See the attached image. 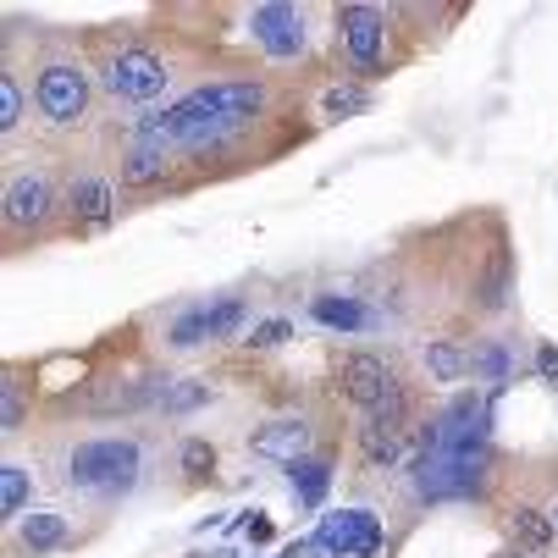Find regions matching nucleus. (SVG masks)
Instances as JSON below:
<instances>
[{
    "label": "nucleus",
    "mask_w": 558,
    "mask_h": 558,
    "mask_svg": "<svg viewBox=\"0 0 558 558\" xmlns=\"http://www.w3.org/2000/svg\"><path fill=\"white\" fill-rule=\"evenodd\" d=\"M172 172V149L167 144H128V155H122V183H133V189H144V183H161Z\"/></svg>",
    "instance_id": "f3484780"
},
{
    "label": "nucleus",
    "mask_w": 558,
    "mask_h": 558,
    "mask_svg": "<svg viewBox=\"0 0 558 558\" xmlns=\"http://www.w3.org/2000/svg\"><path fill=\"white\" fill-rule=\"evenodd\" d=\"M509 293H514V255L498 244L493 260H487V271H482V282H475V310L498 315V310L509 304Z\"/></svg>",
    "instance_id": "dca6fc26"
},
{
    "label": "nucleus",
    "mask_w": 558,
    "mask_h": 558,
    "mask_svg": "<svg viewBox=\"0 0 558 558\" xmlns=\"http://www.w3.org/2000/svg\"><path fill=\"white\" fill-rule=\"evenodd\" d=\"M244 322H250V304L244 299H216L210 304V343L238 338V332H244ZM238 343H244V338H238Z\"/></svg>",
    "instance_id": "5701e85b"
},
{
    "label": "nucleus",
    "mask_w": 558,
    "mask_h": 558,
    "mask_svg": "<svg viewBox=\"0 0 558 558\" xmlns=\"http://www.w3.org/2000/svg\"><path fill=\"white\" fill-rule=\"evenodd\" d=\"M260 111H266V84H255V77H221V84H199L194 95L138 117L133 138L138 144H167V149H199V144L232 138Z\"/></svg>",
    "instance_id": "f257e3e1"
},
{
    "label": "nucleus",
    "mask_w": 558,
    "mask_h": 558,
    "mask_svg": "<svg viewBox=\"0 0 558 558\" xmlns=\"http://www.w3.org/2000/svg\"><path fill=\"white\" fill-rule=\"evenodd\" d=\"M144 470V448L133 437H89L66 453V482L95 498H128Z\"/></svg>",
    "instance_id": "f03ea898"
},
{
    "label": "nucleus",
    "mask_w": 558,
    "mask_h": 558,
    "mask_svg": "<svg viewBox=\"0 0 558 558\" xmlns=\"http://www.w3.org/2000/svg\"><path fill=\"white\" fill-rule=\"evenodd\" d=\"M56 216V183L45 172H23L7 183V227L12 232H34Z\"/></svg>",
    "instance_id": "6e6552de"
},
{
    "label": "nucleus",
    "mask_w": 558,
    "mask_h": 558,
    "mask_svg": "<svg viewBox=\"0 0 558 558\" xmlns=\"http://www.w3.org/2000/svg\"><path fill=\"white\" fill-rule=\"evenodd\" d=\"M250 39L271 56V61H293L299 50H304V39H310V28H304V12L299 7H255L250 12Z\"/></svg>",
    "instance_id": "0eeeda50"
},
{
    "label": "nucleus",
    "mask_w": 558,
    "mask_h": 558,
    "mask_svg": "<svg viewBox=\"0 0 558 558\" xmlns=\"http://www.w3.org/2000/svg\"><path fill=\"white\" fill-rule=\"evenodd\" d=\"M493 558H525V553H520V547H504V553H493Z\"/></svg>",
    "instance_id": "7c9ffc66"
},
{
    "label": "nucleus",
    "mask_w": 558,
    "mask_h": 558,
    "mask_svg": "<svg viewBox=\"0 0 558 558\" xmlns=\"http://www.w3.org/2000/svg\"><path fill=\"white\" fill-rule=\"evenodd\" d=\"M536 371H542V381H547V387H558V349H553V343H542V349H536Z\"/></svg>",
    "instance_id": "c756f323"
},
{
    "label": "nucleus",
    "mask_w": 558,
    "mask_h": 558,
    "mask_svg": "<svg viewBox=\"0 0 558 558\" xmlns=\"http://www.w3.org/2000/svg\"><path fill=\"white\" fill-rule=\"evenodd\" d=\"M421 365H426V376L442 381V387H453V381H464V376L475 371V365H470V349H459L453 338H426Z\"/></svg>",
    "instance_id": "a211bd4d"
},
{
    "label": "nucleus",
    "mask_w": 558,
    "mask_h": 558,
    "mask_svg": "<svg viewBox=\"0 0 558 558\" xmlns=\"http://www.w3.org/2000/svg\"><path fill=\"white\" fill-rule=\"evenodd\" d=\"M288 338H293V322L271 315V322H260V327H250V332H244V349H255V354H260V349H282Z\"/></svg>",
    "instance_id": "cd10ccee"
},
{
    "label": "nucleus",
    "mask_w": 558,
    "mask_h": 558,
    "mask_svg": "<svg viewBox=\"0 0 558 558\" xmlns=\"http://www.w3.org/2000/svg\"><path fill=\"white\" fill-rule=\"evenodd\" d=\"M387 12L381 7H360V0H349V7H338V39H343V56H349V72L360 77H381L387 72Z\"/></svg>",
    "instance_id": "20e7f679"
},
{
    "label": "nucleus",
    "mask_w": 558,
    "mask_h": 558,
    "mask_svg": "<svg viewBox=\"0 0 558 558\" xmlns=\"http://www.w3.org/2000/svg\"><path fill=\"white\" fill-rule=\"evenodd\" d=\"M28 498H34L28 470L17 459H7V464H0V509H7V520H23L28 514Z\"/></svg>",
    "instance_id": "aec40b11"
},
{
    "label": "nucleus",
    "mask_w": 558,
    "mask_h": 558,
    "mask_svg": "<svg viewBox=\"0 0 558 558\" xmlns=\"http://www.w3.org/2000/svg\"><path fill=\"white\" fill-rule=\"evenodd\" d=\"M23 128V84L12 72H0V133H17Z\"/></svg>",
    "instance_id": "bb28decb"
},
{
    "label": "nucleus",
    "mask_w": 558,
    "mask_h": 558,
    "mask_svg": "<svg viewBox=\"0 0 558 558\" xmlns=\"http://www.w3.org/2000/svg\"><path fill=\"white\" fill-rule=\"evenodd\" d=\"M509 536H514V547H520L525 558H531V553H547V547L558 542L553 514L536 509V504H514V509H509Z\"/></svg>",
    "instance_id": "2eb2a0df"
},
{
    "label": "nucleus",
    "mask_w": 558,
    "mask_h": 558,
    "mask_svg": "<svg viewBox=\"0 0 558 558\" xmlns=\"http://www.w3.org/2000/svg\"><path fill=\"white\" fill-rule=\"evenodd\" d=\"M100 84H106L111 100H133V106H144V100H155V95L172 84V72H167V61L155 56V50H144V45H122V50L106 56Z\"/></svg>",
    "instance_id": "39448f33"
},
{
    "label": "nucleus",
    "mask_w": 558,
    "mask_h": 558,
    "mask_svg": "<svg viewBox=\"0 0 558 558\" xmlns=\"http://www.w3.org/2000/svg\"><path fill=\"white\" fill-rule=\"evenodd\" d=\"M310 442H315V426L304 415H277L250 437V453L277 459V464H299V459H310Z\"/></svg>",
    "instance_id": "1a4fd4ad"
},
{
    "label": "nucleus",
    "mask_w": 558,
    "mask_h": 558,
    "mask_svg": "<svg viewBox=\"0 0 558 558\" xmlns=\"http://www.w3.org/2000/svg\"><path fill=\"white\" fill-rule=\"evenodd\" d=\"M210 387L205 381H194V376H178L172 387H167V398H161V415H189V410H205L210 404Z\"/></svg>",
    "instance_id": "b1692460"
},
{
    "label": "nucleus",
    "mask_w": 558,
    "mask_h": 558,
    "mask_svg": "<svg viewBox=\"0 0 558 558\" xmlns=\"http://www.w3.org/2000/svg\"><path fill=\"white\" fill-rule=\"evenodd\" d=\"M111 205H117V189L111 178H95V172H77L66 183V210L84 221V227H106L111 221Z\"/></svg>",
    "instance_id": "9b49d317"
},
{
    "label": "nucleus",
    "mask_w": 558,
    "mask_h": 558,
    "mask_svg": "<svg viewBox=\"0 0 558 558\" xmlns=\"http://www.w3.org/2000/svg\"><path fill=\"white\" fill-rule=\"evenodd\" d=\"M23 421H28V404H23V376L17 371H7V381H0V432H23Z\"/></svg>",
    "instance_id": "393cba45"
},
{
    "label": "nucleus",
    "mask_w": 558,
    "mask_h": 558,
    "mask_svg": "<svg viewBox=\"0 0 558 558\" xmlns=\"http://www.w3.org/2000/svg\"><path fill=\"white\" fill-rule=\"evenodd\" d=\"M360 111H371V89H365V84H332V89L322 95V117H327V122H349V117H360Z\"/></svg>",
    "instance_id": "412c9836"
},
{
    "label": "nucleus",
    "mask_w": 558,
    "mask_h": 558,
    "mask_svg": "<svg viewBox=\"0 0 558 558\" xmlns=\"http://www.w3.org/2000/svg\"><path fill=\"white\" fill-rule=\"evenodd\" d=\"M34 106L50 128H77L89 117V72L72 56H50L34 72Z\"/></svg>",
    "instance_id": "7ed1b4c3"
},
{
    "label": "nucleus",
    "mask_w": 558,
    "mask_h": 558,
    "mask_svg": "<svg viewBox=\"0 0 558 558\" xmlns=\"http://www.w3.org/2000/svg\"><path fill=\"white\" fill-rule=\"evenodd\" d=\"M310 315H315L322 327H332V332H371V327H376V310L360 304V299H349V293H338V299L322 293V299L310 304Z\"/></svg>",
    "instance_id": "4468645a"
},
{
    "label": "nucleus",
    "mask_w": 558,
    "mask_h": 558,
    "mask_svg": "<svg viewBox=\"0 0 558 558\" xmlns=\"http://www.w3.org/2000/svg\"><path fill=\"white\" fill-rule=\"evenodd\" d=\"M547 514H553V531H558V498H553V509H547Z\"/></svg>",
    "instance_id": "2f4dec72"
},
{
    "label": "nucleus",
    "mask_w": 558,
    "mask_h": 558,
    "mask_svg": "<svg viewBox=\"0 0 558 558\" xmlns=\"http://www.w3.org/2000/svg\"><path fill=\"white\" fill-rule=\"evenodd\" d=\"M360 453H365L371 470H398V464L410 459V432L365 421V426H360Z\"/></svg>",
    "instance_id": "ddd939ff"
},
{
    "label": "nucleus",
    "mask_w": 558,
    "mask_h": 558,
    "mask_svg": "<svg viewBox=\"0 0 558 558\" xmlns=\"http://www.w3.org/2000/svg\"><path fill=\"white\" fill-rule=\"evenodd\" d=\"M470 365L487 371V381H498V387L509 381V349H504V343H482V349L470 354Z\"/></svg>",
    "instance_id": "c85d7f7f"
},
{
    "label": "nucleus",
    "mask_w": 558,
    "mask_h": 558,
    "mask_svg": "<svg viewBox=\"0 0 558 558\" xmlns=\"http://www.w3.org/2000/svg\"><path fill=\"white\" fill-rule=\"evenodd\" d=\"M404 387L398 381V371L381 360V354H365V349H349L343 360H338V392L349 398V404H360L365 415H376L387 398Z\"/></svg>",
    "instance_id": "423d86ee"
},
{
    "label": "nucleus",
    "mask_w": 558,
    "mask_h": 558,
    "mask_svg": "<svg viewBox=\"0 0 558 558\" xmlns=\"http://www.w3.org/2000/svg\"><path fill=\"white\" fill-rule=\"evenodd\" d=\"M178 464H183L189 482H210V470H216V448H210L205 437H189V442H183V453H178Z\"/></svg>",
    "instance_id": "a878e982"
},
{
    "label": "nucleus",
    "mask_w": 558,
    "mask_h": 558,
    "mask_svg": "<svg viewBox=\"0 0 558 558\" xmlns=\"http://www.w3.org/2000/svg\"><path fill=\"white\" fill-rule=\"evenodd\" d=\"M167 343H172V349H199V343H210V304H189L178 322H172Z\"/></svg>",
    "instance_id": "4be33fe9"
},
{
    "label": "nucleus",
    "mask_w": 558,
    "mask_h": 558,
    "mask_svg": "<svg viewBox=\"0 0 558 558\" xmlns=\"http://www.w3.org/2000/svg\"><path fill=\"white\" fill-rule=\"evenodd\" d=\"M376 542H381V531L365 509H338L315 531V547H332V553H376Z\"/></svg>",
    "instance_id": "9d476101"
},
{
    "label": "nucleus",
    "mask_w": 558,
    "mask_h": 558,
    "mask_svg": "<svg viewBox=\"0 0 558 558\" xmlns=\"http://www.w3.org/2000/svg\"><path fill=\"white\" fill-rule=\"evenodd\" d=\"M288 487H293V498L304 504V509H315L327 498V487H332V464L327 459H299V464H288Z\"/></svg>",
    "instance_id": "6ab92c4d"
},
{
    "label": "nucleus",
    "mask_w": 558,
    "mask_h": 558,
    "mask_svg": "<svg viewBox=\"0 0 558 558\" xmlns=\"http://www.w3.org/2000/svg\"><path fill=\"white\" fill-rule=\"evenodd\" d=\"M66 542H72V525H66V514H56V509H28V514L17 520V547H23L28 558L61 553Z\"/></svg>",
    "instance_id": "f8f14e48"
}]
</instances>
